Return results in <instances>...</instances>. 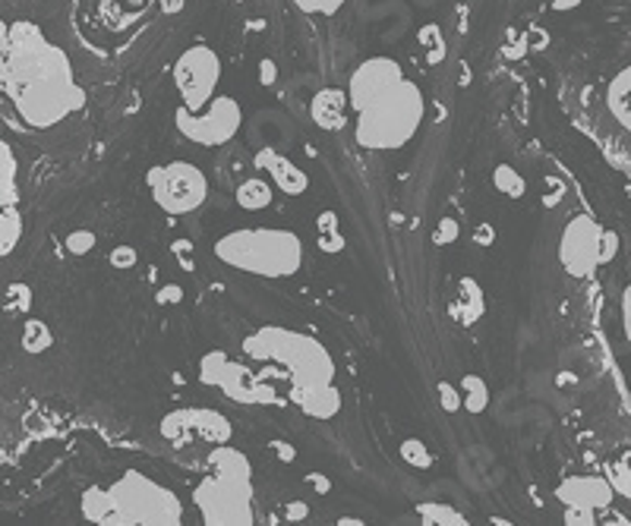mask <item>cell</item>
<instances>
[{
    "label": "cell",
    "instance_id": "6da1fadb",
    "mask_svg": "<svg viewBox=\"0 0 631 526\" xmlns=\"http://www.w3.org/2000/svg\"><path fill=\"white\" fill-rule=\"evenodd\" d=\"M0 91L29 130H54L86 105L70 54L29 20L7 26Z\"/></svg>",
    "mask_w": 631,
    "mask_h": 526
},
{
    "label": "cell",
    "instance_id": "7a4b0ae2",
    "mask_svg": "<svg viewBox=\"0 0 631 526\" xmlns=\"http://www.w3.org/2000/svg\"><path fill=\"white\" fill-rule=\"evenodd\" d=\"M354 139L369 151H398L421 133L426 95L395 58H366L348 79Z\"/></svg>",
    "mask_w": 631,
    "mask_h": 526
},
{
    "label": "cell",
    "instance_id": "3957f363",
    "mask_svg": "<svg viewBox=\"0 0 631 526\" xmlns=\"http://www.w3.org/2000/svg\"><path fill=\"white\" fill-rule=\"evenodd\" d=\"M80 507L86 521L101 526L183 524V501L178 492L161 486L143 469H123L108 486H89Z\"/></svg>",
    "mask_w": 631,
    "mask_h": 526
},
{
    "label": "cell",
    "instance_id": "277c9868",
    "mask_svg": "<svg viewBox=\"0 0 631 526\" xmlns=\"http://www.w3.org/2000/svg\"><path fill=\"white\" fill-rule=\"evenodd\" d=\"M209 476L193 489V507L206 526H250L256 524L253 511V464L250 457L225 444H211Z\"/></svg>",
    "mask_w": 631,
    "mask_h": 526
},
{
    "label": "cell",
    "instance_id": "5b68a950",
    "mask_svg": "<svg viewBox=\"0 0 631 526\" xmlns=\"http://www.w3.org/2000/svg\"><path fill=\"white\" fill-rule=\"evenodd\" d=\"M243 353L250 359H256V363H266V366L281 369L288 376V381H291V394L288 397H298L301 391L335 381V359L326 351V344L310 338V334H303V331L266 325V328L253 331L243 341Z\"/></svg>",
    "mask_w": 631,
    "mask_h": 526
},
{
    "label": "cell",
    "instance_id": "8992f818",
    "mask_svg": "<svg viewBox=\"0 0 631 526\" xmlns=\"http://www.w3.org/2000/svg\"><path fill=\"white\" fill-rule=\"evenodd\" d=\"M211 249L221 265L256 278H294L303 268V240L291 228H238Z\"/></svg>",
    "mask_w": 631,
    "mask_h": 526
},
{
    "label": "cell",
    "instance_id": "52a82bcc",
    "mask_svg": "<svg viewBox=\"0 0 631 526\" xmlns=\"http://www.w3.org/2000/svg\"><path fill=\"white\" fill-rule=\"evenodd\" d=\"M149 193L155 205L171 215V218H183L199 211L203 203L209 199V176L199 164L193 161H168L151 168L149 176Z\"/></svg>",
    "mask_w": 631,
    "mask_h": 526
},
{
    "label": "cell",
    "instance_id": "ba28073f",
    "mask_svg": "<svg viewBox=\"0 0 631 526\" xmlns=\"http://www.w3.org/2000/svg\"><path fill=\"white\" fill-rule=\"evenodd\" d=\"M174 126L186 143L203 148H218L231 143L243 126V108L231 95H211L199 111L178 108L174 111Z\"/></svg>",
    "mask_w": 631,
    "mask_h": 526
},
{
    "label": "cell",
    "instance_id": "9c48e42d",
    "mask_svg": "<svg viewBox=\"0 0 631 526\" xmlns=\"http://www.w3.org/2000/svg\"><path fill=\"white\" fill-rule=\"evenodd\" d=\"M221 58L209 45H190L181 58L174 60V88L181 95L183 108L199 111L221 83Z\"/></svg>",
    "mask_w": 631,
    "mask_h": 526
},
{
    "label": "cell",
    "instance_id": "30bf717a",
    "mask_svg": "<svg viewBox=\"0 0 631 526\" xmlns=\"http://www.w3.org/2000/svg\"><path fill=\"white\" fill-rule=\"evenodd\" d=\"M161 436L174 448H196V444H225L234 436V426L218 409H174L161 419Z\"/></svg>",
    "mask_w": 631,
    "mask_h": 526
},
{
    "label": "cell",
    "instance_id": "8fae6325",
    "mask_svg": "<svg viewBox=\"0 0 631 526\" xmlns=\"http://www.w3.org/2000/svg\"><path fill=\"white\" fill-rule=\"evenodd\" d=\"M199 379L209 388H218L225 397L238 404H275V391L253 379L241 363H234L225 351H211L199 363Z\"/></svg>",
    "mask_w": 631,
    "mask_h": 526
},
{
    "label": "cell",
    "instance_id": "7c38bea8",
    "mask_svg": "<svg viewBox=\"0 0 631 526\" xmlns=\"http://www.w3.org/2000/svg\"><path fill=\"white\" fill-rule=\"evenodd\" d=\"M600 236L603 228L594 215H574L562 240H559V262L571 278H591L600 268Z\"/></svg>",
    "mask_w": 631,
    "mask_h": 526
},
{
    "label": "cell",
    "instance_id": "4fadbf2b",
    "mask_svg": "<svg viewBox=\"0 0 631 526\" xmlns=\"http://www.w3.org/2000/svg\"><path fill=\"white\" fill-rule=\"evenodd\" d=\"M559 501L566 507H587V511H606L612 504V486L606 476H569L559 489H556Z\"/></svg>",
    "mask_w": 631,
    "mask_h": 526
},
{
    "label": "cell",
    "instance_id": "5bb4252c",
    "mask_svg": "<svg viewBox=\"0 0 631 526\" xmlns=\"http://www.w3.org/2000/svg\"><path fill=\"white\" fill-rule=\"evenodd\" d=\"M256 168L266 171L269 183H275V186H278L281 193H288V196H303V193L310 189V176H306V171L298 168L291 158L278 155L275 148H263V151L256 155Z\"/></svg>",
    "mask_w": 631,
    "mask_h": 526
},
{
    "label": "cell",
    "instance_id": "9a60e30c",
    "mask_svg": "<svg viewBox=\"0 0 631 526\" xmlns=\"http://www.w3.org/2000/svg\"><path fill=\"white\" fill-rule=\"evenodd\" d=\"M310 114H313V123L326 133H338L344 130V123L351 120V105H348V95L344 88H319L310 101Z\"/></svg>",
    "mask_w": 631,
    "mask_h": 526
},
{
    "label": "cell",
    "instance_id": "2e32d148",
    "mask_svg": "<svg viewBox=\"0 0 631 526\" xmlns=\"http://www.w3.org/2000/svg\"><path fill=\"white\" fill-rule=\"evenodd\" d=\"M20 203V161L10 143L0 136V218Z\"/></svg>",
    "mask_w": 631,
    "mask_h": 526
},
{
    "label": "cell",
    "instance_id": "e0dca14e",
    "mask_svg": "<svg viewBox=\"0 0 631 526\" xmlns=\"http://www.w3.org/2000/svg\"><path fill=\"white\" fill-rule=\"evenodd\" d=\"M294 407H301L306 416H316V419H331L338 416L341 409V391L331 384H319V388H310V391H301L298 397H291Z\"/></svg>",
    "mask_w": 631,
    "mask_h": 526
},
{
    "label": "cell",
    "instance_id": "ac0fdd59",
    "mask_svg": "<svg viewBox=\"0 0 631 526\" xmlns=\"http://www.w3.org/2000/svg\"><path fill=\"white\" fill-rule=\"evenodd\" d=\"M483 316V291L474 278H464L451 299V319L458 325H474Z\"/></svg>",
    "mask_w": 631,
    "mask_h": 526
},
{
    "label": "cell",
    "instance_id": "d6986e66",
    "mask_svg": "<svg viewBox=\"0 0 631 526\" xmlns=\"http://www.w3.org/2000/svg\"><path fill=\"white\" fill-rule=\"evenodd\" d=\"M629 91H631V70L629 66H622V70L609 79V86H606V108H609L612 118L619 120L622 130H629L631 126Z\"/></svg>",
    "mask_w": 631,
    "mask_h": 526
},
{
    "label": "cell",
    "instance_id": "ffe728a7",
    "mask_svg": "<svg viewBox=\"0 0 631 526\" xmlns=\"http://www.w3.org/2000/svg\"><path fill=\"white\" fill-rule=\"evenodd\" d=\"M458 391H461V409H468V413H483V409L489 407V384L483 381V376L477 372H468L461 384H458Z\"/></svg>",
    "mask_w": 631,
    "mask_h": 526
},
{
    "label": "cell",
    "instance_id": "44dd1931",
    "mask_svg": "<svg viewBox=\"0 0 631 526\" xmlns=\"http://www.w3.org/2000/svg\"><path fill=\"white\" fill-rule=\"evenodd\" d=\"M316 246L323 253H341L344 249V234H341V218L335 211H323L316 218Z\"/></svg>",
    "mask_w": 631,
    "mask_h": 526
},
{
    "label": "cell",
    "instance_id": "7402d4cb",
    "mask_svg": "<svg viewBox=\"0 0 631 526\" xmlns=\"http://www.w3.org/2000/svg\"><path fill=\"white\" fill-rule=\"evenodd\" d=\"M271 203V183L263 176H250L238 186V205L243 211H263Z\"/></svg>",
    "mask_w": 631,
    "mask_h": 526
},
{
    "label": "cell",
    "instance_id": "603a6c76",
    "mask_svg": "<svg viewBox=\"0 0 631 526\" xmlns=\"http://www.w3.org/2000/svg\"><path fill=\"white\" fill-rule=\"evenodd\" d=\"M417 517H421V524H426V526H464L468 524V517H464V514H458L451 504H439V501H423V504H417Z\"/></svg>",
    "mask_w": 631,
    "mask_h": 526
},
{
    "label": "cell",
    "instance_id": "cb8c5ba5",
    "mask_svg": "<svg viewBox=\"0 0 631 526\" xmlns=\"http://www.w3.org/2000/svg\"><path fill=\"white\" fill-rule=\"evenodd\" d=\"M493 186L502 193V196H509V199H518V196H524V176L518 174L511 164H499L496 171H493Z\"/></svg>",
    "mask_w": 631,
    "mask_h": 526
},
{
    "label": "cell",
    "instance_id": "d4e9b609",
    "mask_svg": "<svg viewBox=\"0 0 631 526\" xmlns=\"http://www.w3.org/2000/svg\"><path fill=\"white\" fill-rule=\"evenodd\" d=\"M401 461H404V464H411V467H417V469H429L436 457H433V451L426 448V441L404 439L401 441Z\"/></svg>",
    "mask_w": 631,
    "mask_h": 526
},
{
    "label": "cell",
    "instance_id": "484cf974",
    "mask_svg": "<svg viewBox=\"0 0 631 526\" xmlns=\"http://www.w3.org/2000/svg\"><path fill=\"white\" fill-rule=\"evenodd\" d=\"M23 347L29 353L48 351V347H51V331H48V325L32 319V322L23 328Z\"/></svg>",
    "mask_w": 631,
    "mask_h": 526
},
{
    "label": "cell",
    "instance_id": "4316f807",
    "mask_svg": "<svg viewBox=\"0 0 631 526\" xmlns=\"http://www.w3.org/2000/svg\"><path fill=\"white\" fill-rule=\"evenodd\" d=\"M606 479L612 486V492H619L622 498L631 496V476H629V457H619L606 467Z\"/></svg>",
    "mask_w": 631,
    "mask_h": 526
},
{
    "label": "cell",
    "instance_id": "83f0119b",
    "mask_svg": "<svg viewBox=\"0 0 631 526\" xmlns=\"http://www.w3.org/2000/svg\"><path fill=\"white\" fill-rule=\"evenodd\" d=\"M348 0H294V7L310 16H335Z\"/></svg>",
    "mask_w": 631,
    "mask_h": 526
},
{
    "label": "cell",
    "instance_id": "f1b7e54d",
    "mask_svg": "<svg viewBox=\"0 0 631 526\" xmlns=\"http://www.w3.org/2000/svg\"><path fill=\"white\" fill-rule=\"evenodd\" d=\"M458 234H461V224H458V218L446 215V218L436 224L433 243H436V246H449V243H454V240H458Z\"/></svg>",
    "mask_w": 631,
    "mask_h": 526
},
{
    "label": "cell",
    "instance_id": "f546056e",
    "mask_svg": "<svg viewBox=\"0 0 631 526\" xmlns=\"http://www.w3.org/2000/svg\"><path fill=\"white\" fill-rule=\"evenodd\" d=\"M92 246H95V234H92V231H73V234H66V249H70L73 256H86Z\"/></svg>",
    "mask_w": 631,
    "mask_h": 526
},
{
    "label": "cell",
    "instance_id": "4dcf8cb0",
    "mask_svg": "<svg viewBox=\"0 0 631 526\" xmlns=\"http://www.w3.org/2000/svg\"><path fill=\"white\" fill-rule=\"evenodd\" d=\"M439 404H442L446 413H458V409H461V391H458V384L439 381Z\"/></svg>",
    "mask_w": 631,
    "mask_h": 526
},
{
    "label": "cell",
    "instance_id": "1f68e13d",
    "mask_svg": "<svg viewBox=\"0 0 631 526\" xmlns=\"http://www.w3.org/2000/svg\"><path fill=\"white\" fill-rule=\"evenodd\" d=\"M136 259H139V253H136L133 246H114V249H111V265H114V268L126 271V268L136 265Z\"/></svg>",
    "mask_w": 631,
    "mask_h": 526
},
{
    "label": "cell",
    "instance_id": "d6a6232c",
    "mask_svg": "<svg viewBox=\"0 0 631 526\" xmlns=\"http://www.w3.org/2000/svg\"><path fill=\"white\" fill-rule=\"evenodd\" d=\"M566 524L574 526H594L597 524V511H587V507H566Z\"/></svg>",
    "mask_w": 631,
    "mask_h": 526
},
{
    "label": "cell",
    "instance_id": "836d02e7",
    "mask_svg": "<svg viewBox=\"0 0 631 526\" xmlns=\"http://www.w3.org/2000/svg\"><path fill=\"white\" fill-rule=\"evenodd\" d=\"M619 253V234L616 231H606L603 228V236H600V265L612 262V256Z\"/></svg>",
    "mask_w": 631,
    "mask_h": 526
},
{
    "label": "cell",
    "instance_id": "e575fe53",
    "mask_svg": "<svg viewBox=\"0 0 631 526\" xmlns=\"http://www.w3.org/2000/svg\"><path fill=\"white\" fill-rule=\"evenodd\" d=\"M421 41L433 48V51H429V60H439V54L446 51V45H442V35H436V26H426V29L421 32Z\"/></svg>",
    "mask_w": 631,
    "mask_h": 526
},
{
    "label": "cell",
    "instance_id": "d590c367",
    "mask_svg": "<svg viewBox=\"0 0 631 526\" xmlns=\"http://www.w3.org/2000/svg\"><path fill=\"white\" fill-rule=\"evenodd\" d=\"M269 448L278 454V457H281V461H284V464H291V461L298 457V448H294V444H288V441H271Z\"/></svg>",
    "mask_w": 631,
    "mask_h": 526
},
{
    "label": "cell",
    "instance_id": "8d00e7d4",
    "mask_svg": "<svg viewBox=\"0 0 631 526\" xmlns=\"http://www.w3.org/2000/svg\"><path fill=\"white\" fill-rule=\"evenodd\" d=\"M622 331L626 338H631V288L622 291Z\"/></svg>",
    "mask_w": 631,
    "mask_h": 526
},
{
    "label": "cell",
    "instance_id": "74e56055",
    "mask_svg": "<svg viewBox=\"0 0 631 526\" xmlns=\"http://www.w3.org/2000/svg\"><path fill=\"white\" fill-rule=\"evenodd\" d=\"M306 517H310L306 501H291V504H288V521H306Z\"/></svg>",
    "mask_w": 631,
    "mask_h": 526
},
{
    "label": "cell",
    "instance_id": "f35d334b",
    "mask_svg": "<svg viewBox=\"0 0 631 526\" xmlns=\"http://www.w3.org/2000/svg\"><path fill=\"white\" fill-rule=\"evenodd\" d=\"M259 79H263V86H271V83H275V63H271V60H263V63H259Z\"/></svg>",
    "mask_w": 631,
    "mask_h": 526
},
{
    "label": "cell",
    "instance_id": "ab89813d",
    "mask_svg": "<svg viewBox=\"0 0 631 526\" xmlns=\"http://www.w3.org/2000/svg\"><path fill=\"white\" fill-rule=\"evenodd\" d=\"M310 482H316L319 496H329L331 492V486H329V479H326V476H316V473H313V476H310Z\"/></svg>",
    "mask_w": 631,
    "mask_h": 526
},
{
    "label": "cell",
    "instance_id": "60d3db41",
    "mask_svg": "<svg viewBox=\"0 0 631 526\" xmlns=\"http://www.w3.org/2000/svg\"><path fill=\"white\" fill-rule=\"evenodd\" d=\"M3 48H7V23L0 20V76H3Z\"/></svg>",
    "mask_w": 631,
    "mask_h": 526
},
{
    "label": "cell",
    "instance_id": "b9f144b4",
    "mask_svg": "<svg viewBox=\"0 0 631 526\" xmlns=\"http://www.w3.org/2000/svg\"><path fill=\"white\" fill-rule=\"evenodd\" d=\"M158 3H161V10H165V13H178V10L183 7V0H158Z\"/></svg>",
    "mask_w": 631,
    "mask_h": 526
},
{
    "label": "cell",
    "instance_id": "7bdbcfd3",
    "mask_svg": "<svg viewBox=\"0 0 631 526\" xmlns=\"http://www.w3.org/2000/svg\"><path fill=\"white\" fill-rule=\"evenodd\" d=\"M158 299H161V303H174V299H181V291H161Z\"/></svg>",
    "mask_w": 631,
    "mask_h": 526
},
{
    "label": "cell",
    "instance_id": "ee69618b",
    "mask_svg": "<svg viewBox=\"0 0 631 526\" xmlns=\"http://www.w3.org/2000/svg\"><path fill=\"white\" fill-rule=\"evenodd\" d=\"M578 3H581V0H553V7H556V10H574Z\"/></svg>",
    "mask_w": 631,
    "mask_h": 526
},
{
    "label": "cell",
    "instance_id": "f6af8a7d",
    "mask_svg": "<svg viewBox=\"0 0 631 526\" xmlns=\"http://www.w3.org/2000/svg\"><path fill=\"white\" fill-rule=\"evenodd\" d=\"M338 524H341V526H361L363 521H357V517H341Z\"/></svg>",
    "mask_w": 631,
    "mask_h": 526
},
{
    "label": "cell",
    "instance_id": "bcb514c9",
    "mask_svg": "<svg viewBox=\"0 0 631 526\" xmlns=\"http://www.w3.org/2000/svg\"><path fill=\"white\" fill-rule=\"evenodd\" d=\"M493 236H489V228H481V236H477V243H489Z\"/></svg>",
    "mask_w": 631,
    "mask_h": 526
}]
</instances>
